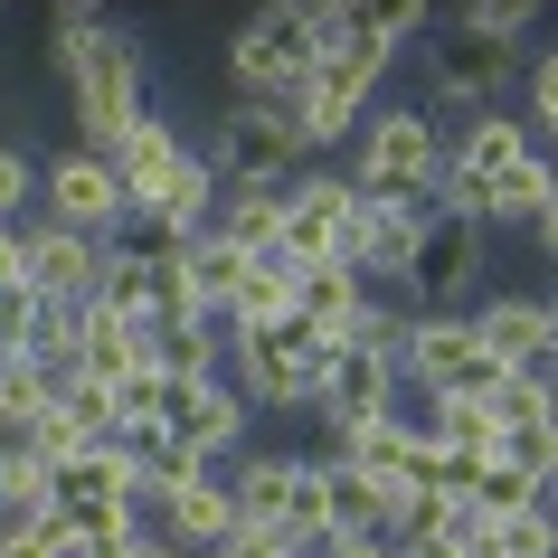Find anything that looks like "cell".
<instances>
[{
  "mask_svg": "<svg viewBox=\"0 0 558 558\" xmlns=\"http://www.w3.org/2000/svg\"><path fill=\"white\" fill-rule=\"evenodd\" d=\"M20 265H29V294L58 303V313H86V303L105 294V246H95V236L48 228V218L20 228Z\"/></svg>",
  "mask_w": 558,
  "mask_h": 558,
  "instance_id": "obj_11",
  "label": "cell"
},
{
  "mask_svg": "<svg viewBox=\"0 0 558 558\" xmlns=\"http://www.w3.org/2000/svg\"><path fill=\"white\" fill-rule=\"evenodd\" d=\"M133 558H190V549H171L161 530H143V539H133Z\"/></svg>",
  "mask_w": 558,
  "mask_h": 558,
  "instance_id": "obj_37",
  "label": "cell"
},
{
  "mask_svg": "<svg viewBox=\"0 0 558 558\" xmlns=\"http://www.w3.org/2000/svg\"><path fill=\"white\" fill-rule=\"evenodd\" d=\"M190 454H199L208 473H228L236 454H246V426H256V408L236 398L228 379H171V416H161Z\"/></svg>",
  "mask_w": 558,
  "mask_h": 558,
  "instance_id": "obj_10",
  "label": "cell"
},
{
  "mask_svg": "<svg viewBox=\"0 0 558 558\" xmlns=\"http://www.w3.org/2000/svg\"><path fill=\"white\" fill-rule=\"evenodd\" d=\"M143 530H161L171 549H190V558H208L218 539L236 530V501H228V473H199V483H180V493H161L143 511Z\"/></svg>",
  "mask_w": 558,
  "mask_h": 558,
  "instance_id": "obj_14",
  "label": "cell"
},
{
  "mask_svg": "<svg viewBox=\"0 0 558 558\" xmlns=\"http://www.w3.org/2000/svg\"><path fill=\"white\" fill-rule=\"evenodd\" d=\"M0 558H58V511H48V521H20V530H0Z\"/></svg>",
  "mask_w": 558,
  "mask_h": 558,
  "instance_id": "obj_31",
  "label": "cell"
},
{
  "mask_svg": "<svg viewBox=\"0 0 558 558\" xmlns=\"http://www.w3.org/2000/svg\"><path fill=\"white\" fill-rule=\"evenodd\" d=\"M530 236H539V256H549V265H558V199H549V208H539V218H530Z\"/></svg>",
  "mask_w": 558,
  "mask_h": 558,
  "instance_id": "obj_36",
  "label": "cell"
},
{
  "mask_svg": "<svg viewBox=\"0 0 558 558\" xmlns=\"http://www.w3.org/2000/svg\"><path fill=\"white\" fill-rule=\"evenodd\" d=\"M351 218H360L351 171L303 161V171L284 180V236H275V256H284V265H341V256H351Z\"/></svg>",
  "mask_w": 558,
  "mask_h": 558,
  "instance_id": "obj_5",
  "label": "cell"
},
{
  "mask_svg": "<svg viewBox=\"0 0 558 558\" xmlns=\"http://www.w3.org/2000/svg\"><path fill=\"white\" fill-rule=\"evenodd\" d=\"M143 114H151L143 38H133L114 10H105V29L86 38V58H76V76H66V123H76V143H86V151H114Z\"/></svg>",
  "mask_w": 558,
  "mask_h": 558,
  "instance_id": "obj_2",
  "label": "cell"
},
{
  "mask_svg": "<svg viewBox=\"0 0 558 558\" xmlns=\"http://www.w3.org/2000/svg\"><path fill=\"white\" fill-rule=\"evenodd\" d=\"M48 408H58V388L38 379V360H10V369H0V436L29 445V426H38Z\"/></svg>",
  "mask_w": 558,
  "mask_h": 558,
  "instance_id": "obj_25",
  "label": "cell"
},
{
  "mask_svg": "<svg viewBox=\"0 0 558 558\" xmlns=\"http://www.w3.org/2000/svg\"><path fill=\"white\" fill-rule=\"evenodd\" d=\"M360 29L379 48H408V38H426V0H360Z\"/></svg>",
  "mask_w": 558,
  "mask_h": 558,
  "instance_id": "obj_29",
  "label": "cell"
},
{
  "mask_svg": "<svg viewBox=\"0 0 558 558\" xmlns=\"http://www.w3.org/2000/svg\"><path fill=\"white\" fill-rule=\"evenodd\" d=\"M464 323L493 369H549V303L539 294H483Z\"/></svg>",
  "mask_w": 558,
  "mask_h": 558,
  "instance_id": "obj_13",
  "label": "cell"
},
{
  "mask_svg": "<svg viewBox=\"0 0 558 558\" xmlns=\"http://www.w3.org/2000/svg\"><path fill=\"white\" fill-rule=\"evenodd\" d=\"M493 360H483V341H473L464 313H416L408 331V360H398V388H408L416 408L426 398H493Z\"/></svg>",
  "mask_w": 558,
  "mask_h": 558,
  "instance_id": "obj_6",
  "label": "cell"
},
{
  "mask_svg": "<svg viewBox=\"0 0 558 558\" xmlns=\"http://www.w3.org/2000/svg\"><path fill=\"white\" fill-rule=\"evenodd\" d=\"M208 236H228L236 256H275V236H284V190H265V180H218Z\"/></svg>",
  "mask_w": 558,
  "mask_h": 558,
  "instance_id": "obj_18",
  "label": "cell"
},
{
  "mask_svg": "<svg viewBox=\"0 0 558 558\" xmlns=\"http://www.w3.org/2000/svg\"><path fill=\"white\" fill-rule=\"evenodd\" d=\"M501 95H511V58H493V48H473V38H454L445 29V48H426V114H493Z\"/></svg>",
  "mask_w": 558,
  "mask_h": 558,
  "instance_id": "obj_12",
  "label": "cell"
},
{
  "mask_svg": "<svg viewBox=\"0 0 558 558\" xmlns=\"http://www.w3.org/2000/svg\"><path fill=\"white\" fill-rule=\"evenodd\" d=\"M379 408H398V360H379V351H351L341 341V360H331V379H323V426L341 436V426H360V416H379Z\"/></svg>",
  "mask_w": 558,
  "mask_h": 558,
  "instance_id": "obj_16",
  "label": "cell"
},
{
  "mask_svg": "<svg viewBox=\"0 0 558 558\" xmlns=\"http://www.w3.org/2000/svg\"><path fill=\"white\" fill-rule=\"evenodd\" d=\"M208 161H218V180H265V190H284V180L303 171L294 105H228L218 133H208Z\"/></svg>",
  "mask_w": 558,
  "mask_h": 558,
  "instance_id": "obj_8",
  "label": "cell"
},
{
  "mask_svg": "<svg viewBox=\"0 0 558 558\" xmlns=\"http://www.w3.org/2000/svg\"><path fill=\"white\" fill-rule=\"evenodd\" d=\"M38 313H48V303H38L29 284H0V360H20V351H29Z\"/></svg>",
  "mask_w": 558,
  "mask_h": 558,
  "instance_id": "obj_30",
  "label": "cell"
},
{
  "mask_svg": "<svg viewBox=\"0 0 558 558\" xmlns=\"http://www.w3.org/2000/svg\"><path fill=\"white\" fill-rule=\"evenodd\" d=\"M323 558H398V539H379V530H331Z\"/></svg>",
  "mask_w": 558,
  "mask_h": 558,
  "instance_id": "obj_33",
  "label": "cell"
},
{
  "mask_svg": "<svg viewBox=\"0 0 558 558\" xmlns=\"http://www.w3.org/2000/svg\"><path fill=\"white\" fill-rule=\"evenodd\" d=\"M398 558H473V539H464V530H408Z\"/></svg>",
  "mask_w": 558,
  "mask_h": 558,
  "instance_id": "obj_32",
  "label": "cell"
},
{
  "mask_svg": "<svg viewBox=\"0 0 558 558\" xmlns=\"http://www.w3.org/2000/svg\"><path fill=\"white\" fill-rule=\"evenodd\" d=\"M48 493H58V521L95 530V521H143V493H133V454L123 445H86L48 464Z\"/></svg>",
  "mask_w": 558,
  "mask_h": 558,
  "instance_id": "obj_9",
  "label": "cell"
},
{
  "mask_svg": "<svg viewBox=\"0 0 558 558\" xmlns=\"http://www.w3.org/2000/svg\"><path fill=\"white\" fill-rule=\"evenodd\" d=\"M0 284H29V265H20V228H0Z\"/></svg>",
  "mask_w": 558,
  "mask_h": 558,
  "instance_id": "obj_35",
  "label": "cell"
},
{
  "mask_svg": "<svg viewBox=\"0 0 558 558\" xmlns=\"http://www.w3.org/2000/svg\"><path fill=\"white\" fill-rule=\"evenodd\" d=\"M473 558H558V530H549V511L530 501V511H511V521L483 530V549H473Z\"/></svg>",
  "mask_w": 558,
  "mask_h": 558,
  "instance_id": "obj_26",
  "label": "cell"
},
{
  "mask_svg": "<svg viewBox=\"0 0 558 558\" xmlns=\"http://www.w3.org/2000/svg\"><path fill=\"white\" fill-rule=\"evenodd\" d=\"M445 180V123L398 95V105H369L351 133V190L360 199H398V208H426Z\"/></svg>",
  "mask_w": 558,
  "mask_h": 558,
  "instance_id": "obj_1",
  "label": "cell"
},
{
  "mask_svg": "<svg viewBox=\"0 0 558 558\" xmlns=\"http://www.w3.org/2000/svg\"><path fill=\"white\" fill-rule=\"evenodd\" d=\"M29 208H38V161L20 143H0V228H29Z\"/></svg>",
  "mask_w": 558,
  "mask_h": 558,
  "instance_id": "obj_28",
  "label": "cell"
},
{
  "mask_svg": "<svg viewBox=\"0 0 558 558\" xmlns=\"http://www.w3.org/2000/svg\"><path fill=\"white\" fill-rule=\"evenodd\" d=\"M180 151H190V143H180V123L161 114V105H151V114L133 123V133H123L114 151H105V161H114V180H123V208H143L151 190L171 180V161H180Z\"/></svg>",
  "mask_w": 558,
  "mask_h": 558,
  "instance_id": "obj_19",
  "label": "cell"
},
{
  "mask_svg": "<svg viewBox=\"0 0 558 558\" xmlns=\"http://www.w3.org/2000/svg\"><path fill=\"white\" fill-rule=\"evenodd\" d=\"M521 123L558 151V48H539V58L521 66Z\"/></svg>",
  "mask_w": 558,
  "mask_h": 558,
  "instance_id": "obj_27",
  "label": "cell"
},
{
  "mask_svg": "<svg viewBox=\"0 0 558 558\" xmlns=\"http://www.w3.org/2000/svg\"><path fill=\"white\" fill-rule=\"evenodd\" d=\"M360 303H369V284H360L351 265H303V275H294V323L323 331V341H351Z\"/></svg>",
  "mask_w": 558,
  "mask_h": 558,
  "instance_id": "obj_20",
  "label": "cell"
},
{
  "mask_svg": "<svg viewBox=\"0 0 558 558\" xmlns=\"http://www.w3.org/2000/svg\"><path fill=\"white\" fill-rule=\"evenodd\" d=\"M323 464V511H331V530H379V539H398V501H388V483L379 473H360L351 454H313Z\"/></svg>",
  "mask_w": 558,
  "mask_h": 558,
  "instance_id": "obj_17",
  "label": "cell"
},
{
  "mask_svg": "<svg viewBox=\"0 0 558 558\" xmlns=\"http://www.w3.org/2000/svg\"><path fill=\"white\" fill-rule=\"evenodd\" d=\"M294 473H303V454L294 445H246L228 464V501H236V530H275L284 521V493H294ZM284 539V530H275Z\"/></svg>",
  "mask_w": 558,
  "mask_h": 558,
  "instance_id": "obj_15",
  "label": "cell"
},
{
  "mask_svg": "<svg viewBox=\"0 0 558 558\" xmlns=\"http://www.w3.org/2000/svg\"><path fill=\"white\" fill-rule=\"evenodd\" d=\"M208 558H284V539H275V530H228Z\"/></svg>",
  "mask_w": 558,
  "mask_h": 558,
  "instance_id": "obj_34",
  "label": "cell"
},
{
  "mask_svg": "<svg viewBox=\"0 0 558 558\" xmlns=\"http://www.w3.org/2000/svg\"><path fill=\"white\" fill-rule=\"evenodd\" d=\"M38 218H48V228H66V236H95V246H114V236L133 228L114 161H105V151H86V143H66V151H48V161H38Z\"/></svg>",
  "mask_w": 558,
  "mask_h": 558,
  "instance_id": "obj_3",
  "label": "cell"
},
{
  "mask_svg": "<svg viewBox=\"0 0 558 558\" xmlns=\"http://www.w3.org/2000/svg\"><path fill=\"white\" fill-rule=\"evenodd\" d=\"M445 29L473 38V48H493V58H521L530 29H539V0H454Z\"/></svg>",
  "mask_w": 558,
  "mask_h": 558,
  "instance_id": "obj_23",
  "label": "cell"
},
{
  "mask_svg": "<svg viewBox=\"0 0 558 558\" xmlns=\"http://www.w3.org/2000/svg\"><path fill=\"white\" fill-rule=\"evenodd\" d=\"M483 275H493V228L483 218H426L416 265H408V303L416 313H473Z\"/></svg>",
  "mask_w": 558,
  "mask_h": 558,
  "instance_id": "obj_4",
  "label": "cell"
},
{
  "mask_svg": "<svg viewBox=\"0 0 558 558\" xmlns=\"http://www.w3.org/2000/svg\"><path fill=\"white\" fill-rule=\"evenodd\" d=\"M313 76V48L294 38V10H246L228 29V86L236 105H294Z\"/></svg>",
  "mask_w": 558,
  "mask_h": 558,
  "instance_id": "obj_7",
  "label": "cell"
},
{
  "mask_svg": "<svg viewBox=\"0 0 558 558\" xmlns=\"http://www.w3.org/2000/svg\"><path fill=\"white\" fill-rule=\"evenodd\" d=\"M549 199H558V151H549V143H530L521 161L493 180V199H483V228H493V236H501V228H521V236H530V218H539Z\"/></svg>",
  "mask_w": 558,
  "mask_h": 558,
  "instance_id": "obj_21",
  "label": "cell"
},
{
  "mask_svg": "<svg viewBox=\"0 0 558 558\" xmlns=\"http://www.w3.org/2000/svg\"><path fill=\"white\" fill-rule=\"evenodd\" d=\"M539 511H549V530H558V473H549V483H539Z\"/></svg>",
  "mask_w": 558,
  "mask_h": 558,
  "instance_id": "obj_38",
  "label": "cell"
},
{
  "mask_svg": "<svg viewBox=\"0 0 558 558\" xmlns=\"http://www.w3.org/2000/svg\"><path fill=\"white\" fill-rule=\"evenodd\" d=\"M549 436H558V369H549Z\"/></svg>",
  "mask_w": 558,
  "mask_h": 558,
  "instance_id": "obj_39",
  "label": "cell"
},
{
  "mask_svg": "<svg viewBox=\"0 0 558 558\" xmlns=\"http://www.w3.org/2000/svg\"><path fill=\"white\" fill-rule=\"evenodd\" d=\"M48 511H58V493H48V464H38L20 436H0V530L48 521Z\"/></svg>",
  "mask_w": 558,
  "mask_h": 558,
  "instance_id": "obj_24",
  "label": "cell"
},
{
  "mask_svg": "<svg viewBox=\"0 0 558 558\" xmlns=\"http://www.w3.org/2000/svg\"><path fill=\"white\" fill-rule=\"evenodd\" d=\"M284 558H323V549H284Z\"/></svg>",
  "mask_w": 558,
  "mask_h": 558,
  "instance_id": "obj_40",
  "label": "cell"
},
{
  "mask_svg": "<svg viewBox=\"0 0 558 558\" xmlns=\"http://www.w3.org/2000/svg\"><path fill=\"white\" fill-rule=\"evenodd\" d=\"M294 275H303V265L256 256V265H246V284L228 294V313H218V323H228V331H275V323H294Z\"/></svg>",
  "mask_w": 558,
  "mask_h": 558,
  "instance_id": "obj_22",
  "label": "cell"
}]
</instances>
